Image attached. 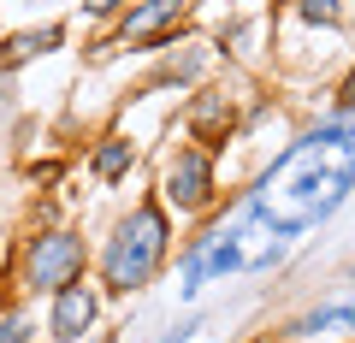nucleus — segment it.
<instances>
[{
    "instance_id": "1",
    "label": "nucleus",
    "mask_w": 355,
    "mask_h": 343,
    "mask_svg": "<svg viewBox=\"0 0 355 343\" xmlns=\"http://www.w3.org/2000/svg\"><path fill=\"white\" fill-rule=\"evenodd\" d=\"M355 195V113H331L243 190L237 219L279 243L308 237Z\"/></svg>"
},
{
    "instance_id": "2",
    "label": "nucleus",
    "mask_w": 355,
    "mask_h": 343,
    "mask_svg": "<svg viewBox=\"0 0 355 343\" xmlns=\"http://www.w3.org/2000/svg\"><path fill=\"white\" fill-rule=\"evenodd\" d=\"M172 254V213H166L160 195H142L125 219L113 225V237L101 243V290L107 296H130V290H148L154 272L166 267Z\"/></svg>"
},
{
    "instance_id": "3",
    "label": "nucleus",
    "mask_w": 355,
    "mask_h": 343,
    "mask_svg": "<svg viewBox=\"0 0 355 343\" xmlns=\"http://www.w3.org/2000/svg\"><path fill=\"white\" fill-rule=\"evenodd\" d=\"M89 272V243L71 225H36L18 249V290L24 296H53L60 284Z\"/></svg>"
},
{
    "instance_id": "4",
    "label": "nucleus",
    "mask_w": 355,
    "mask_h": 343,
    "mask_svg": "<svg viewBox=\"0 0 355 343\" xmlns=\"http://www.w3.org/2000/svg\"><path fill=\"white\" fill-rule=\"evenodd\" d=\"M160 202H166V213H190V219L214 213L219 207V160L207 148H196V142H178L160 166Z\"/></svg>"
},
{
    "instance_id": "5",
    "label": "nucleus",
    "mask_w": 355,
    "mask_h": 343,
    "mask_svg": "<svg viewBox=\"0 0 355 343\" xmlns=\"http://www.w3.org/2000/svg\"><path fill=\"white\" fill-rule=\"evenodd\" d=\"M95 319H101V284L71 279L48 296V337L53 343H83L95 331Z\"/></svg>"
},
{
    "instance_id": "6",
    "label": "nucleus",
    "mask_w": 355,
    "mask_h": 343,
    "mask_svg": "<svg viewBox=\"0 0 355 343\" xmlns=\"http://www.w3.org/2000/svg\"><path fill=\"white\" fill-rule=\"evenodd\" d=\"M184 18H190V0H137L119 12V42L125 48H166L184 30Z\"/></svg>"
},
{
    "instance_id": "7",
    "label": "nucleus",
    "mask_w": 355,
    "mask_h": 343,
    "mask_svg": "<svg viewBox=\"0 0 355 343\" xmlns=\"http://www.w3.org/2000/svg\"><path fill=\"white\" fill-rule=\"evenodd\" d=\"M184 130H190V142H196V148L219 154V148L231 142V130H237V107H231V95H219V89H202V95H190Z\"/></svg>"
},
{
    "instance_id": "8",
    "label": "nucleus",
    "mask_w": 355,
    "mask_h": 343,
    "mask_svg": "<svg viewBox=\"0 0 355 343\" xmlns=\"http://www.w3.org/2000/svg\"><path fill=\"white\" fill-rule=\"evenodd\" d=\"M166 60H160V71L148 77V89H172V83H202V71L214 65V48H202V42H166Z\"/></svg>"
},
{
    "instance_id": "9",
    "label": "nucleus",
    "mask_w": 355,
    "mask_h": 343,
    "mask_svg": "<svg viewBox=\"0 0 355 343\" xmlns=\"http://www.w3.org/2000/svg\"><path fill=\"white\" fill-rule=\"evenodd\" d=\"M65 48V24H36V30H12V36L0 42V71L12 77L18 65L42 60V53H60Z\"/></svg>"
},
{
    "instance_id": "10",
    "label": "nucleus",
    "mask_w": 355,
    "mask_h": 343,
    "mask_svg": "<svg viewBox=\"0 0 355 343\" xmlns=\"http://www.w3.org/2000/svg\"><path fill=\"white\" fill-rule=\"evenodd\" d=\"M130 166H137V142L130 137H101L89 148V178H101V184L130 178Z\"/></svg>"
},
{
    "instance_id": "11",
    "label": "nucleus",
    "mask_w": 355,
    "mask_h": 343,
    "mask_svg": "<svg viewBox=\"0 0 355 343\" xmlns=\"http://www.w3.org/2000/svg\"><path fill=\"white\" fill-rule=\"evenodd\" d=\"M338 326H355V302H326V308H314V314H302L296 319V337H320V331H338Z\"/></svg>"
},
{
    "instance_id": "12",
    "label": "nucleus",
    "mask_w": 355,
    "mask_h": 343,
    "mask_svg": "<svg viewBox=\"0 0 355 343\" xmlns=\"http://www.w3.org/2000/svg\"><path fill=\"white\" fill-rule=\"evenodd\" d=\"M30 337H36L30 314H18V308H0V343H30Z\"/></svg>"
},
{
    "instance_id": "13",
    "label": "nucleus",
    "mask_w": 355,
    "mask_h": 343,
    "mask_svg": "<svg viewBox=\"0 0 355 343\" xmlns=\"http://www.w3.org/2000/svg\"><path fill=\"white\" fill-rule=\"evenodd\" d=\"M296 12H302L308 24H326V30H338V24H343V6H338V0H302Z\"/></svg>"
},
{
    "instance_id": "14",
    "label": "nucleus",
    "mask_w": 355,
    "mask_h": 343,
    "mask_svg": "<svg viewBox=\"0 0 355 343\" xmlns=\"http://www.w3.org/2000/svg\"><path fill=\"white\" fill-rule=\"evenodd\" d=\"M83 12L89 18H119V12H125V0H83Z\"/></svg>"
},
{
    "instance_id": "15",
    "label": "nucleus",
    "mask_w": 355,
    "mask_h": 343,
    "mask_svg": "<svg viewBox=\"0 0 355 343\" xmlns=\"http://www.w3.org/2000/svg\"><path fill=\"white\" fill-rule=\"evenodd\" d=\"M196 326H202V319H196V314H190V319H178V326H172V331H166V337H160V343H190V337H196Z\"/></svg>"
},
{
    "instance_id": "16",
    "label": "nucleus",
    "mask_w": 355,
    "mask_h": 343,
    "mask_svg": "<svg viewBox=\"0 0 355 343\" xmlns=\"http://www.w3.org/2000/svg\"><path fill=\"white\" fill-rule=\"evenodd\" d=\"M60 178V160H42V166H30V184H53Z\"/></svg>"
},
{
    "instance_id": "17",
    "label": "nucleus",
    "mask_w": 355,
    "mask_h": 343,
    "mask_svg": "<svg viewBox=\"0 0 355 343\" xmlns=\"http://www.w3.org/2000/svg\"><path fill=\"white\" fill-rule=\"evenodd\" d=\"M338 113H355V71L343 77V89H338Z\"/></svg>"
},
{
    "instance_id": "18",
    "label": "nucleus",
    "mask_w": 355,
    "mask_h": 343,
    "mask_svg": "<svg viewBox=\"0 0 355 343\" xmlns=\"http://www.w3.org/2000/svg\"><path fill=\"white\" fill-rule=\"evenodd\" d=\"M83 343H119V337H113V331H89Z\"/></svg>"
},
{
    "instance_id": "19",
    "label": "nucleus",
    "mask_w": 355,
    "mask_h": 343,
    "mask_svg": "<svg viewBox=\"0 0 355 343\" xmlns=\"http://www.w3.org/2000/svg\"><path fill=\"white\" fill-rule=\"evenodd\" d=\"M0 89H6V71H0Z\"/></svg>"
}]
</instances>
